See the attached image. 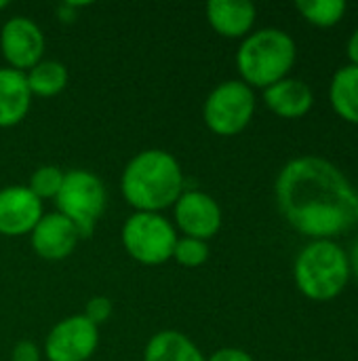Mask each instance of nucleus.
<instances>
[{
    "instance_id": "obj_18",
    "label": "nucleus",
    "mask_w": 358,
    "mask_h": 361,
    "mask_svg": "<svg viewBox=\"0 0 358 361\" xmlns=\"http://www.w3.org/2000/svg\"><path fill=\"white\" fill-rule=\"evenodd\" d=\"M25 80L30 87V93L36 97H55L59 95L70 80V72L65 63L57 59H40L34 68L25 72Z\"/></svg>"
},
{
    "instance_id": "obj_13",
    "label": "nucleus",
    "mask_w": 358,
    "mask_h": 361,
    "mask_svg": "<svg viewBox=\"0 0 358 361\" xmlns=\"http://www.w3.org/2000/svg\"><path fill=\"white\" fill-rule=\"evenodd\" d=\"M205 13L213 32L230 40L249 36L257 19V8L249 0H211Z\"/></svg>"
},
{
    "instance_id": "obj_5",
    "label": "nucleus",
    "mask_w": 358,
    "mask_h": 361,
    "mask_svg": "<svg viewBox=\"0 0 358 361\" xmlns=\"http://www.w3.org/2000/svg\"><path fill=\"white\" fill-rule=\"evenodd\" d=\"M57 212L65 216L80 233L91 237L99 218L108 205V192L99 176L87 169H70L63 176V184L55 197Z\"/></svg>"
},
{
    "instance_id": "obj_10",
    "label": "nucleus",
    "mask_w": 358,
    "mask_h": 361,
    "mask_svg": "<svg viewBox=\"0 0 358 361\" xmlns=\"http://www.w3.org/2000/svg\"><path fill=\"white\" fill-rule=\"evenodd\" d=\"M173 218L184 237L209 241L224 224L219 203L203 190H184L173 205Z\"/></svg>"
},
{
    "instance_id": "obj_17",
    "label": "nucleus",
    "mask_w": 358,
    "mask_h": 361,
    "mask_svg": "<svg viewBox=\"0 0 358 361\" xmlns=\"http://www.w3.org/2000/svg\"><path fill=\"white\" fill-rule=\"evenodd\" d=\"M329 102L342 121L358 125V66L348 63L333 74L329 85Z\"/></svg>"
},
{
    "instance_id": "obj_8",
    "label": "nucleus",
    "mask_w": 358,
    "mask_h": 361,
    "mask_svg": "<svg viewBox=\"0 0 358 361\" xmlns=\"http://www.w3.org/2000/svg\"><path fill=\"white\" fill-rule=\"evenodd\" d=\"M99 345V328L82 313L70 315L53 326L44 338L46 361H89Z\"/></svg>"
},
{
    "instance_id": "obj_2",
    "label": "nucleus",
    "mask_w": 358,
    "mask_h": 361,
    "mask_svg": "<svg viewBox=\"0 0 358 361\" xmlns=\"http://www.w3.org/2000/svg\"><path fill=\"white\" fill-rule=\"evenodd\" d=\"M186 180L179 161L162 150L148 148L137 152L120 176V190L133 212L162 214L181 197Z\"/></svg>"
},
{
    "instance_id": "obj_21",
    "label": "nucleus",
    "mask_w": 358,
    "mask_h": 361,
    "mask_svg": "<svg viewBox=\"0 0 358 361\" xmlns=\"http://www.w3.org/2000/svg\"><path fill=\"white\" fill-rule=\"evenodd\" d=\"M173 260L186 269H198L209 260V243L192 237H177L173 247Z\"/></svg>"
},
{
    "instance_id": "obj_23",
    "label": "nucleus",
    "mask_w": 358,
    "mask_h": 361,
    "mask_svg": "<svg viewBox=\"0 0 358 361\" xmlns=\"http://www.w3.org/2000/svg\"><path fill=\"white\" fill-rule=\"evenodd\" d=\"M42 360V351L36 343L32 341H19L13 347L11 361H40Z\"/></svg>"
},
{
    "instance_id": "obj_20",
    "label": "nucleus",
    "mask_w": 358,
    "mask_h": 361,
    "mask_svg": "<svg viewBox=\"0 0 358 361\" xmlns=\"http://www.w3.org/2000/svg\"><path fill=\"white\" fill-rule=\"evenodd\" d=\"M63 176H65V171L61 167H57V165H40L30 176L27 188L40 201L55 199L57 192H59V188H61V184H63Z\"/></svg>"
},
{
    "instance_id": "obj_15",
    "label": "nucleus",
    "mask_w": 358,
    "mask_h": 361,
    "mask_svg": "<svg viewBox=\"0 0 358 361\" xmlns=\"http://www.w3.org/2000/svg\"><path fill=\"white\" fill-rule=\"evenodd\" d=\"M32 93L25 80V72L13 68H0V127L8 129L19 125L32 106Z\"/></svg>"
},
{
    "instance_id": "obj_27",
    "label": "nucleus",
    "mask_w": 358,
    "mask_h": 361,
    "mask_svg": "<svg viewBox=\"0 0 358 361\" xmlns=\"http://www.w3.org/2000/svg\"><path fill=\"white\" fill-rule=\"evenodd\" d=\"M6 6H8V2L6 0H0V11H4Z\"/></svg>"
},
{
    "instance_id": "obj_22",
    "label": "nucleus",
    "mask_w": 358,
    "mask_h": 361,
    "mask_svg": "<svg viewBox=\"0 0 358 361\" xmlns=\"http://www.w3.org/2000/svg\"><path fill=\"white\" fill-rule=\"evenodd\" d=\"M112 311H114V307H112V300H110V298H106V296H93V298L87 300L84 313H82V315H84L93 326L99 328V326H103V324L110 322Z\"/></svg>"
},
{
    "instance_id": "obj_3",
    "label": "nucleus",
    "mask_w": 358,
    "mask_h": 361,
    "mask_svg": "<svg viewBox=\"0 0 358 361\" xmlns=\"http://www.w3.org/2000/svg\"><path fill=\"white\" fill-rule=\"evenodd\" d=\"M295 59L298 44L289 32L281 27H262L241 40L236 51V70L245 85L253 91H264L287 78L295 66Z\"/></svg>"
},
{
    "instance_id": "obj_9",
    "label": "nucleus",
    "mask_w": 358,
    "mask_h": 361,
    "mask_svg": "<svg viewBox=\"0 0 358 361\" xmlns=\"http://www.w3.org/2000/svg\"><path fill=\"white\" fill-rule=\"evenodd\" d=\"M44 34L30 17H11L0 27V53L6 68L27 72L44 55Z\"/></svg>"
},
{
    "instance_id": "obj_14",
    "label": "nucleus",
    "mask_w": 358,
    "mask_h": 361,
    "mask_svg": "<svg viewBox=\"0 0 358 361\" xmlns=\"http://www.w3.org/2000/svg\"><path fill=\"white\" fill-rule=\"evenodd\" d=\"M264 104L268 110L281 118L293 121L306 116L314 106V93L310 85L302 78H283L268 89H264Z\"/></svg>"
},
{
    "instance_id": "obj_12",
    "label": "nucleus",
    "mask_w": 358,
    "mask_h": 361,
    "mask_svg": "<svg viewBox=\"0 0 358 361\" xmlns=\"http://www.w3.org/2000/svg\"><path fill=\"white\" fill-rule=\"evenodd\" d=\"M42 216V201L36 195H32L27 186L13 184L0 190V235H30Z\"/></svg>"
},
{
    "instance_id": "obj_26",
    "label": "nucleus",
    "mask_w": 358,
    "mask_h": 361,
    "mask_svg": "<svg viewBox=\"0 0 358 361\" xmlns=\"http://www.w3.org/2000/svg\"><path fill=\"white\" fill-rule=\"evenodd\" d=\"M348 262H350V275H354L358 279V239L352 243V247H350Z\"/></svg>"
},
{
    "instance_id": "obj_7",
    "label": "nucleus",
    "mask_w": 358,
    "mask_h": 361,
    "mask_svg": "<svg viewBox=\"0 0 358 361\" xmlns=\"http://www.w3.org/2000/svg\"><path fill=\"white\" fill-rule=\"evenodd\" d=\"M255 108V91L241 78H232L211 89L203 104V121L215 135L232 137L249 127Z\"/></svg>"
},
{
    "instance_id": "obj_24",
    "label": "nucleus",
    "mask_w": 358,
    "mask_h": 361,
    "mask_svg": "<svg viewBox=\"0 0 358 361\" xmlns=\"http://www.w3.org/2000/svg\"><path fill=\"white\" fill-rule=\"evenodd\" d=\"M207 361H253V357L243 351V349H236V347H224V349H217L213 351Z\"/></svg>"
},
{
    "instance_id": "obj_1",
    "label": "nucleus",
    "mask_w": 358,
    "mask_h": 361,
    "mask_svg": "<svg viewBox=\"0 0 358 361\" xmlns=\"http://www.w3.org/2000/svg\"><path fill=\"white\" fill-rule=\"evenodd\" d=\"M274 195L289 226L310 239H333L354 224L358 192L344 171L323 157L306 154L285 163Z\"/></svg>"
},
{
    "instance_id": "obj_28",
    "label": "nucleus",
    "mask_w": 358,
    "mask_h": 361,
    "mask_svg": "<svg viewBox=\"0 0 358 361\" xmlns=\"http://www.w3.org/2000/svg\"><path fill=\"white\" fill-rule=\"evenodd\" d=\"M354 222H358V203H357V212H354Z\"/></svg>"
},
{
    "instance_id": "obj_19",
    "label": "nucleus",
    "mask_w": 358,
    "mask_h": 361,
    "mask_svg": "<svg viewBox=\"0 0 358 361\" xmlns=\"http://www.w3.org/2000/svg\"><path fill=\"white\" fill-rule=\"evenodd\" d=\"M295 8L310 25L333 27L344 19L348 4L344 0H300Z\"/></svg>"
},
{
    "instance_id": "obj_4",
    "label": "nucleus",
    "mask_w": 358,
    "mask_h": 361,
    "mask_svg": "<svg viewBox=\"0 0 358 361\" xmlns=\"http://www.w3.org/2000/svg\"><path fill=\"white\" fill-rule=\"evenodd\" d=\"M350 277L348 252L333 239H312L300 250L293 264L298 290L314 302L338 298Z\"/></svg>"
},
{
    "instance_id": "obj_16",
    "label": "nucleus",
    "mask_w": 358,
    "mask_h": 361,
    "mask_svg": "<svg viewBox=\"0 0 358 361\" xmlns=\"http://www.w3.org/2000/svg\"><path fill=\"white\" fill-rule=\"evenodd\" d=\"M143 361H207L196 343L179 330H162L150 336Z\"/></svg>"
},
{
    "instance_id": "obj_6",
    "label": "nucleus",
    "mask_w": 358,
    "mask_h": 361,
    "mask_svg": "<svg viewBox=\"0 0 358 361\" xmlns=\"http://www.w3.org/2000/svg\"><path fill=\"white\" fill-rule=\"evenodd\" d=\"M120 241L135 262L158 267L173 260L177 231L162 214L133 212L120 228Z\"/></svg>"
},
{
    "instance_id": "obj_11",
    "label": "nucleus",
    "mask_w": 358,
    "mask_h": 361,
    "mask_svg": "<svg viewBox=\"0 0 358 361\" xmlns=\"http://www.w3.org/2000/svg\"><path fill=\"white\" fill-rule=\"evenodd\" d=\"M27 237L34 254L49 262L65 260L82 239L78 228L59 212L44 214Z\"/></svg>"
},
{
    "instance_id": "obj_25",
    "label": "nucleus",
    "mask_w": 358,
    "mask_h": 361,
    "mask_svg": "<svg viewBox=\"0 0 358 361\" xmlns=\"http://www.w3.org/2000/svg\"><path fill=\"white\" fill-rule=\"evenodd\" d=\"M346 55L350 59V66H358V27L350 34V38L346 42Z\"/></svg>"
}]
</instances>
